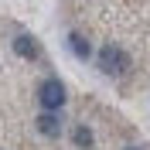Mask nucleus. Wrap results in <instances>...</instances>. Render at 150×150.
Here are the masks:
<instances>
[{
  "mask_svg": "<svg viewBox=\"0 0 150 150\" xmlns=\"http://www.w3.org/2000/svg\"><path fill=\"white\" fill-rule=\"evenodd\" d=\"M99 68H103L106 75H123L126 68H130V58H126V51L116 45H106L103 51H99Z\"/></svg>",
  "mask_w": 150,
  "mask_h": 150,
  "instance_id": "1",
  "label": "nucleus"
},
{
  "mask_svg": "<svg viewBox=\"0 0 150 150\" xmlns=\"http://www.w3.org/2000/svg\"><path fill=\"white\" fill-rule=\"evenodd\" d=\"M38 103L45 106V109H62L65 106V85L58 82V79H45V82L38 85Z\"/></svg>",
  "mask_w": 150,
  "mask_h": 150,
  "instance_id": "2",
  "label": "nucleus"
},
{
  "mask_svg": "<svg viewBox=\"0 0 150 150\" xmlns=\"http://www.w3.org/2000/svg\"><path fill=\"white\" fill-rule=\"evenodd\" d=\"M14 51H17L21 58H31V62H34V58L41 55V45H38L31 34H17L14 38Z\"/></svg>",
  "mask_w": 150,
  "mask_h": 150,
  "instance_id": "3",
  "label": "nucleus"
},
{
  "mask_svg": "<svg viewBox=\"0 0 150 150\" xmlns=\"http://www.w3.org/2000/svg\"><path fill=\"white\" fill-rule=\"evenodd\" d=\"M38 130L45 133V137H58V133H62V123H58V116L51 109H45L41 116H38Z\"/></svg>",
  "mask_w": 150,
  "mask_h": 150,
  "instance_id": "4",
  "label": "nucleus"
},
{
  "mask_svg": "<svg viewBox=\"0 0 150 150\" xmlns=\"http://www.w3.org/2000/svg\"><path fill=\"white\" fill-rule=\"evenodd\" d=\"M68 48H72L79 58H85V62H89V55H92V45H89V41H85L79 31H72V34H68Z\"/></svg>",
  "mask_w": 150,
  "mask_h": 150,
  "instance_id": "5",
  "label": "nucleus"
},
{
  "mask_svg": "<svg viewBox=\"0 0 150 150\" xmlns=\"http://www.w3.org/2000/svg\"><path fill=\"white\" fill-rule=\"evenodd\" d=\"M75 143H79V147H92V133L85 130V126H79V130H75Z\"/></svg>",
  "mask_w": 150,
  "mask_h": 150,
  "instance_id": "6",
  "label": "nucleus"
},
{
  "mask_svg": "<svg viewBox=\"0 0 150 150\" xmlns=\"http://www.w3.org/2000/svg\"><path fill=\"white\" fill-rule=\"evenodd\" d=\"M126 150H140V147H126Z\"/></svg>",
  "mask_w": 150,
  "mask_h": 150,
  "instance_id": "7",
  "label": "nucleus"
}]
</instances>
